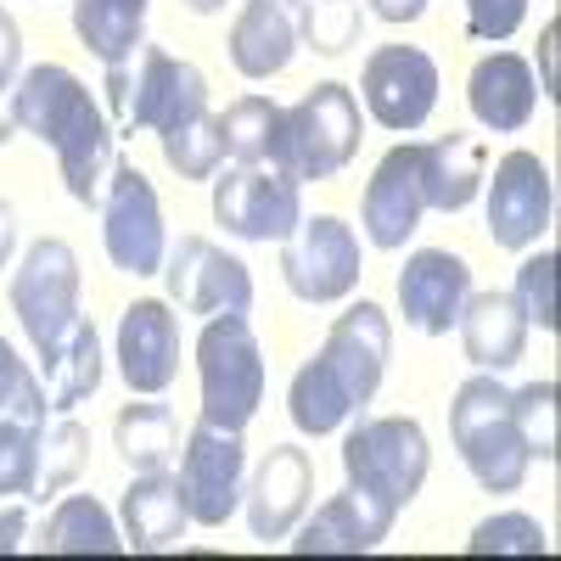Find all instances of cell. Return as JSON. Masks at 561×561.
Segmentation results:
<instances>
[{"label": "cell", "instance_id": "35", "mask_svg": "<svg viewBox=\"0 0 561 561\" xmlns=\"http://www.w3.org/2000/svg\"><path fill=\"white\" fill-rule=\"evenodd\" d=\"M466 556H550V534L528 511H494V517L472 528Z\"/></svg>", "mask_w": 561, "mask_h": 561}, {"label": "cell", "instance_id": "26", "mask_svg": "<svg viewBox=\"0 0 561 561\" xmlns=\"http://www.w3.org/2000/svg\"><path fill=\"white\" fill-rule=\"evenodd\" d=\"M39 365H45L39 382H45V399H51V415H68L73 404H84L102 388V337H96V325L79 314L62 332V343L39 354Z\"/></svg>", "mask_w": 561, "mask_h": 561}, {"label": "cell", "instance_id": "25", "mask_svg": "<svg viewBox=\"0 0 561 561\" xmlns=\"http://www.w3.org/2000/svg\"><path fill=\"white\" fill-rule=\"evenodd\" d=\"M455 332H460V348L478 370H511L528 354V320L511 293H472L460 304Z\"/></svg>", "mask_w": 561, "mask_h": 561}, {"label": "cell", "instance_id": "22", "mask_svg": "<svg viewBox=\"0 0 561 561\" xmlns=\"http://www.w3.org/2000/svg\"><path fill=\"white\" fill-rule=\"evenodd\" d=\"M293 534H298L293 556H370L393 534V517L370 505L359 489H343L332 500H320L314 511H304V523Z\"/></svg>", "mask_w": 561, "mask_h": 561}, {"label": "cell", "instance_id": "30", "mask_svg": "<svg viewBox=\"0 0 561 561\" xmlns=\"http://www.w3.org/2000/svg\"><path fill=\"white\" fill-rule=\"evenodd\" d=\"M158 147H163V163L180 174V180H214L219 163H225V135H219V118L203 107L192 118H180L158 135Z\"/></svg>", "mask_w": 561, "mask_h": 561}, {"label": "cell", "instance_id": "4", "mask_svg": "<svg viewBox=\"0 0 561 561\" xmlns=\"http://www.w3.org/2000/svg\"><path fill=\"white\" fill-rule=\"evenodd\" d=\"M433 472V444L415 415H365L343 438V478L399 523Z\"/></svg>", "mask_w": 561, "mask_h": 561}, {"label": "cell", "instance_id": "3", "mask_svg": "<svg viewBox=\"0 0 561 561\" xmlns=\"http://www.w3.org/2000/svg\"><path fill=\"white\" fill-rule=\"evenodd\" d=\"M365 140V118H359V96L343 79H320L314 90L293 107H280V129H275V152L270 163L287 169L298 185L309 180H332L359 158Z\"/></svg>", "mask_w": 561, "mask_h": 561}, {"label": "cell", "instance_id": "28", "mask_svg": "<svg viewBox=\"0 0 561 561\" xmlns=\"http://www.w3.org/2000/svg\"><path fill=\"white\" fill-rule=\"evenodd\" d=\"M39 556H124V528L96 494H68L51 505L45 534L34 545Z\"/></svg>", "mask_w": 561, "mask_h": 561}, {"label": "cell", "instance_id": "7", "mask_svg": "<svg viewBox=\"0 0 561 561\" xmlns=\"http://www.w3.org/2000/svg\"><path fill=\"white\" fill-rule=\"evenodd\" d=\"M365 275V242L337 214H304L293 237L280 242V280L304 304H343L359 293Z\"/></svg>", "mask_w": 561, "mask_h": 561}, {"label": "cell", "instance_id": "44", "mask_svg": "<svg viewBox=\"0 0 561 561\" xmlns=\"http://www.w3.org/2000/svg\"><path fill=\"white\" fill-rule=\"evenodd\" d=\"M12 253H18V214L12 203H0V270L12 264Z\"/></svg>", "mask_w": 561, "mask_h": 561}, {"label": "cell", "instance_id": "42", "mask_svg": "<svg viewBox=\"0 0 561 561\" xmlns=\"http://www.w3.org/2000/svg\"><path fill=\"white\" fill-rule=\"evenodd\" d=\"M556 39H561V28L545 23L539 28V96H550V102H556Z\"/></svg>", "mask_w": 561, "mask_h": 561}, {"label": "cell", "instance_id": "6", "mask_svg": "<svg viewBox=\"0 0 561 561\" xmlns=\"http://www.w3.org/2000/svg\"><path fill=\"white\" fill-rule=\"evenodd\" d=\"M107 107H113V129L135 135V129H169L180 118H192L208 107V73L197 62L169 57L163 45H140L135 62L107 68Z\"/></svg>", "mask_w": 561, "mask_h": 561}, {"label": "cell", "instance_id": "33", "mask_svg": "<svg viewBox=\"0 0 561 561\" xmlns=\"http://www.w3.org/2000/svg\"><path fill=\"white\" fill-rule=\"evenodd\" d=\"M365 34V0H309L304 7V45L314 57H343Z\"/></svg>", "mask_w": 561, "mask_h": 561}, {"label": "cell", "instance_id": "46", "mask_svg": "<svg viewBox=\"0 0 561 561\" xmlns=\"http://www.w3.org/2000/svg\"><path fill=\"white\" fill-rule=\"evenodd\" d=\"M12 129H18L12 118H7V124H0V147H7V140H12Z\"/></svg>", "mask_w": 561, "mask_h": 561}, {"label": "cell", "instance_id": "29", "mask_svg": "<svg viewBox=\"0 0 561 561\" xmlns=\"http://www.w3.org/2000/svg\"><path fill=\"white\" fill-rule=\"evenodd\" d=\"M113 449L124 455L129 472H169V460L180 455L174 410L158 404V393H135L113 421Z\"/></svg>", "mask_w": 561, "mask_h": 561}, {"label": "cell", "instance_id": "5", "mask_svg": "<svg viewBox=\"0 0 561 561\" xmlns=\"http://www.w3.org/2000/svg\"><path fill=\"white\" fill-rule=\"evenodd\" d=\"M197 388L203 421L230 433H248L264 404V348L248 314H208L197 332Z\"/></svg>", "mask_w": 561, "mask_h": 561}, {"label": "cell", "instance_id": "21", "mask_svg": "<svg viewBox=\"0 0 561 561\" xmlns=\"http://www.w3.org/2000/svg\"><path fill=\"white\" fill-rule=\"evenodd\" d=\"M466 107L489 135H517L534 124L539 113V79L528 68V57L517 51H489L478 57V68L466 73Z\"/></svg>", "mask_w": 561, "mask_h": 561}, {"label": "cell", "instance_id": "34", "mask_svg": "<svg viewBox=\"0 0 561 561\" xmlns=\"http://www.w3.org/2000/svg\"><path fill=\"white\" fill-rule=\"evenodd\" d=\"M39 433L34 421L0 415V500H34L39 483Z\"/></svg>", "mask_w": 561, "mask_h": 561}, {"label": "cell", "instance_id": "43", "mask_svg": "<svg viewBox=\"0 0 561 561\" xmlns=\"http://www.w3.org/2000/svg\"><path fill=\"white\" fill-rule=\"evenodd\" d=\"M365 12H377L382 23H415L427 12V0H365Z\"/></svg>", "mask_w": 561, "mask_h": 561}, {"label": "cell", "instance_id": "45", "mask_svg": "<svg viewBox=\"0 0 561 561\" xmlns=\"http://www.w3.org/2000/svg\"><path fill=\"white\" fill-rule=\"evenodd\" d=\"M185 12H197V18H214V12H225V0H180Z\"/></svg>", "mask_w": 561, "mask_h": 561}, {"label": "cell", "instance_id": "37", "mask_svg": "<svg viewBox=\"0 0 561 561\" xmlns=\"http://www.w3.org/2000/svg\"><path fill=\"white\" fill-rule=\"evenodd\" d=\"M511 421H517L528 455L550 466L556 460V382L545 377V382H528L511 393Z\"/></svg>", "mask_w": 561, "mask_h": 561}, {"label": "cell", "instance_id": "13", "mask_svg": "<svg viewBox=\"0 0 561 561\" xmlns=\"http://www.w3.org/2000/svg\"><path fill=\"white\" fill-rule=\"evenodd\" d=\"M359 102L388 135H415L438 107V62L421 45H377L359 68Z\"/></svg>", "mask_w": 561, "mask_h": 561}, {"label": "cell", "instance_id": "36", "mask_svg": "<svg viewBox=\"0 0 561 561\" xmlns=\"http://www.w3.org/2000/svg\"><path fill=\"white\" fill-rule=\"evenodd\" d=\"M556 270H561V259L550 248H539V253L528 248L523 264H517V287H511L523 320L539 325V332H556Z\"/></svg>", "mask_w": 561, "mask_h": 561}, {"label": "cell", "instance_id": "27", "mask_svg": "<svg viewBox=\"0 0 561 561\" xmlns=\"http://www.w3.org/2000/svg\"><path fill=\"white\" fill-rule=\"evenodd\" d=\"M147 12L152 0H73V34L102 68H124L147 45Z\"/></svg>", "mask_w": 561, "mask_h": 561}, {"label": "cell", "instance_id": "11", "mask_svg": "<svg viewBox=\"0 0 561 561\" xmlns=\"http://www.w3.org/2000/svg\"><path fill=\"white\" fill-rule=\"evenodd\" d=\"M174 483H180V500H185V517H192L197 528H225L242 511V494H248L242 433L214 427V421H197V427L185 433Z\"/></svg>", "mask_w": 561, "mask_h": 561}, {"label": "cell", "instance_id": "9", "mask_svg": "<svg viewBox=\"0 0 561 561\" xmlns=\"http://www.w3.org/2000/svg\"><path fill=\"white\" fill-rule=\"evenodd\" d=\"M214 219L237 242H287L304 219V185L275 163H230L214 174Z\"/></svg>", "mask_w": 561, "mask_h": 561}, {"label": "cell", "instance_id": "40", "mask_svg": "<svg viewBox=\"0 0 561 561\" xmlns=\"http://www.w3.org/2000/svg\"><path fill=\"white\" fill-rule=\"evenodd\" d=\"M18 73H23V28L7 7H0V90H12Z\"/></svg>", "mask_w": 561, "mask_h": 561}, {"label": "cell", "instance_id": "16", "mask_svg": "<svg viewBox=\"0 0 561 561\" xmlns=\"http://www.w3.org/2000/svg\"><path fill=\"white\" fill-rule=\"evenodd\" d=\"M421 214H427V197H421V169H415V140H399V147L382 152V163L370 169L365 180V197H359V225H365V242L377 253H399Z\"/></svg>", "mask_w": 561, "mask_h": 561}, {"label": "cell", "instance_id": "38", "mask_svg": "<svg viewBox=\"0 0 561 561\" xmlns=\"http://www.w3.org/2000/svg\"><path fill=\"white\" fill-rule=\"evenodd\" d=\"M0 415H18V421H34L45 427V415H51V399H45V382L34 370L18 359V348L0 337Z\"/></svg>", "mask_w": 561, "mask_h": 561}, {"label": "cell", "instance_id": "32", "mask_svg": "<svg viewBox=\"0 0 561 561\" xmlns=\"http://www.w3.org/2000/svg\"><path fill=\"white\" fill-rule=\"evenodd\" d=\"M90 466V427H79L73 415H57L51 427L39 433V483H34V500L45 505L51 494L73 489Z\"/></svg>", "mask_w": 561, "mask_h": 561}, {"label": "cell", "instance_id": "41", "mask_svg": "<svg viewBox=\"0 0 561 561\" xmlns=\"http://www.w3.org/2000/svg\"><path fill=\"white\" fill-rule=\"evenodd\" d=\"M28 500H7L0 505V556H18L28 545Z\"/></svg>", "mask_w": 561, "mask_h": 561}, {"label": "cell", "instance_id": "14", "mask_svg": "<svg viewBox=\"0 0 561 561\" xmlns=\"http://www.w3.org/2000/svg\"><path fill=\"white\" fill-rule=\"evenodd\" d=\"M163 287H169V304L180 314H248L253 309V270L214 248L208 237H180L163 259Z\"/></svg>", "mask_w": 561, "mask_h": 561}, {"label": "cell", "instance_id": "2", "mask_svg": "<svg viewBox=\"0 0 561 561\" xmlns=\"http://www.w3.org/2000/svg\"><path fill=\"white\" fill-rule=\"evenodd\" d=\"M449 438H455V455L460 466L472 472L478 489L489 494H517L528 483V444L511 421V388L500 382V370H478L455 388V404H449Z\"/></svg>", "mask_w": 561, "mask_h": 561}, {"label": "cell", "instance_id": "8", "mask_svg": "<svg viewBox=\"0 0 561 561\" xmlns=\"http://www.w3.org/2000/svg\"><path fill=\"white\" fill-rule=\"evenodd\" d=\"M79 253L62 237H39L23 264L12 270V314L23 325V337L34 343V354L57 348L62 332L79 320Z\"/></svg>", "mask_w": 561, "mask_h": 561}, {"label": "cell", "instance_id": "1", "mask_svg": "<svg viewBox=\"0 0 561 561\" xmlns=\"http://www.w3.org/2000/svg\"><path fill=\"white\" fill-rule=\"evenodd\" d=\"M7 96H12L7 118L18 129H28L39 147H51V158L68 180V197L79 208H102L107 174L118 163V129L102 113V102L90 96V84L62 62H39V68L18 73Z\"/></svg>", "mask_w": 561, "mask_h": 561}, {"label": "cell", "instance_id": "39", "mask_svg": "<svg viewBox=\"0 0 561 561\" xmlns=\"http://www.w3.org/2000/svg\"><path fill=\"white\" fill-rule=\"evenodd\" d=\"M523 23H528V0H466V28H472V39L505 45Z\"/></svg>", "mask_w": 561, "mask_h": 561}, {"label": "cell", "instance_id": "31", "mask_svg": "<svg viewBox=\"0 0 561 561\" xmlns=\"http://www.w3.org/2000/svg\"><path fill=\"white\" fill-rule=\"evenodd\" d=\"M275 129H280V102L275 96H237L219 113V135H225L230 163H270Z\"/></svg>", "mask_w": 561, "mask_h": 561}, {"label": "cell", "instance_id": "10", "mask_svg": "<svg viewBox=\"0 0 561 561\" xmlns=\"http://www.w3.org/2000/svg\"><path fill=\"white\" fill-rule=\"evenodd\" d=\"M102 248L118 275H158L169 259V219L158 203V185L135 163H113L102 192Z\"/></svg>", "mask_w": 561, "mask_h": 561}, {"label": "cell", "instance_id": "12", "mask_svg": "<svg viewBox=\"0 0 561 561\" xmlns=\"http://www.w3.org/2000/svg\"><path fill=\"white\" fill-rule=\"evenodd\" d=\"M483 208H489V242L505 253H528L550 237L556 219V180L539 152H505L494 174H483Z\"/></svg>", "mask_w": 561, "mask_h": 561}, {"label": "cell", "instance_id": "17", "mask_svg": "<svg viewBox=\"0 0 561 561\" xmlns=\"http://www.w3.org/2000/svg\"><path fill=\"white\" fill-rule=\"evenodd\" d=\"M118 377L129 393H169L180 377V314L169 298H135L118 314Z\"/></svg>", "mask_w": 561, "mask_h": 561}, {"label": "cell", "instance_id": "23", "mask_svg": "<svg viewBox=\"0 0 561 561\" xmlns=\"http://www.w3.org/2000/svg\"><path fill=\"white\" fill-rule=\"evenodd\" d=\"M415 169H421V197L438 214L472 208L489 174V147L466 129H449L438 140H415Z\"/></svg>", "mask_w": 561, "mask_h": 561}, {"label": "cell", "instance_id": "18", "mask_svg": "<svg viewBox=\"0 0 561 561\" xmlns=\"http://www.w3.org/2000/svg\"><path fill=\"white\" fill-rule=\"evenodd\" d=\"M388 354H393V325H388V309L370 304V298L348 304V309L332 320L325 343H320V359L337 370V382L348 388V399H354L359 410L377 399L382 370H388Z\"/></svg>", "mask_w": 561, "mask_h": 561}, {"label": "cell", "instance_id": "20", "mask_svg": "<svg viewBox=\"0 0 561 561\" xmlns=\"http://www.w3.org/2000/svg\"><path fill=\"white\" fill-rule=\"evenodd\" d=\"M309 494H314V466H309V449L298 444H275L264 460H259V472L242 494L248 505V528L253 539H287L298 523H304V511H309Z\"/></svg>", "mask_w": 561, "mask_h": 561}, {"label": "cell", "instance_id": "15", "mask_svg": "<svg viewBox=\"0 0 561 561\" xmlns=\"http://www.w3.org/2000/svg\"><path fill=\"white\" fill-rule=\"evenodd\" d=\"M472 298V264L449 248H415L399 270V314L421 337H449Z\"/></svg>", "mask_w": 561, "mask_h": 561}, {"label": "cell", "instance_id": "24", "mask_svg": "<svg viewBox=\"0 0 561 561\" xmlns=\"http://www.w3.org/2000/svg\"><path fill=\"white\" fill-rule=\"evenodd\" d=\"M118 528H124V550H135V556L174 550L185 539V528H192L180 483L169 472H135L118 500Z\"/></svg>", "mask_w": 561, "mask_h": 561}, {"label": "cell", "instance_id": "19", "mask_svg": "<svg viewBox=\"0 0 561 561\" xmlns=\"http://www.w3.org/2000/svg\"><path fill=\"white\" fill-rule=\"evenodd\" d=\"M304 7L309 0H248L237 12V23H230V39H225L230 68L253 84L287 73L298 45H304Z\"/></svg>", "mask_w": 561, "mask_h": 561}]
</instances>
